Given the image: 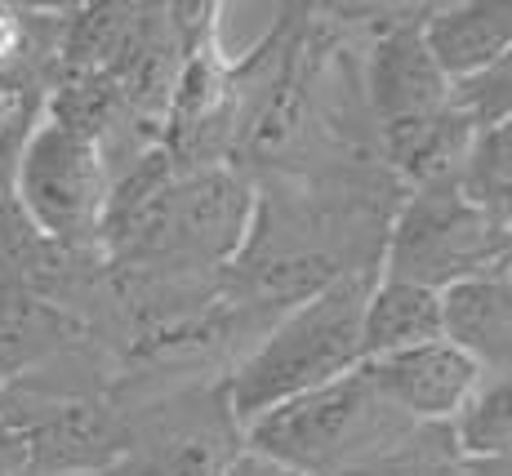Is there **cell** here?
Returning <instances> with one entry per match:
<instances>
[{
	"mask_svg": "<svg viewBox=\"0 0 512 476\" xmlns=\"http://www.w3.org/2000/svg\"><path fill=\"white\" fill-rule=\"evenodd\" d=\"M125 410V450L98 476H228L245 450L223 379H192Z\"/></svg>",
	"mask_w": 512,
	"mask_h": 476,
	"instance_id": "cell-5",
	"label": "cell"
},
{
	"mask_svg": "<svg viewBox=\"0 0 512 476\" xmlns=\"http://www.w3.org/2000/svg\"><path fill=\"white\" fill-rule=\"evenodd\" d=\"M464 476H512V459H486V463H464Z\"/></svg>",
	"mask_w": 512,
	"mask_h": 476,
	"instance_id": "cell-19",
	"label": "cell"
},
{
	"mask_svg": "<svg viewBox=\"0 0 512 476\" xmlns=\"http://www.w3.org/2000/svg\"><path fill=\"white\" fill-rule=\"evenodd\" d=\"M423 14L428 5H401V14L361 49V94L374 134L450 103V81L423 45Z\"/></svg>",
	"mask_w": 512,
	"mask_h": 476,
	"instance_id": "cell-7",
	"label": "cell"
},
{
	"mask_svg": "<svg viewBox=\"0 0 512 476\" xmlns=\"http://www.w3.org/2000/svg\"><path fill=\"white\" fill-rule=\"evenodd\" d=\"M455 450L464 463L512 459V370L508 374H481L472 401L450 423Z\"/></svg>",
	"mask_w": 512,
	"mask_h": 476,
	"instance_id": "cell-13",
	"label": "cell"
},
{
	"mask_svg": "<svg viewBox=\"0 0 512 476\" xmlns=\"http://www.w3.org/2000/svg\"><path fill=\"white\" fill-rule=\"evenodd\" d=\"M379 276H339L326 290L281 316L241 361L223 374L228 405L241 428H254L263 414L326 388L343 374L361 370V312Z\"/></svg>",
	"mask_w": 512,
	"mask_h": 476,
	"instance_id": "cell-2",
	"label": "cell"
},
{
	"mask_svg": "<svg viewBox=\"0 0 512 476\" xmlns=\"http://www.w3.org/2000/svg\"><path fill=\"white\" fill-rule=\"evenodd\" d=\"M228 476H294V472L281 468V463H272V459H263V454H254V450H241V459L232 463Z\"/></svg>",
	"mask_w": 512,
	"mask_h": 476,
	"instance_id": "cell-18",
	"label": "cell"
},
{
	"mask_svg": "<svg viewBox=\"0 0 512 476\" xmlns=\"http://www.w3.org/2000/svg\"><path fill=\"white\" fill-rule=\"evenodd\" d=\"M18 107H23V98L9 94V89H0V134H5V125H9V121H14Z\"/></svg>",
	"mask_w": 512,
	"mask_h": 476,
	"instance_id": "cell-20",
	"label": "cell"
},
{
	"mask_svg": "<svg viewBox=\"0 0 512 476\" xmlns=\"http://www.w3.org/2000/svg\"><path fill=\"white\" fill-rule=\"evenodd\" d=\"M250 214L254 187L241 170H174L161 147L116 178L103 227V263L116 281L134 285H214L241 254Z\"/></svg>",
	"mask_w": 512,
	"mask_h": 476,
	"instance_id": "cell-1",
	"label": "cell"
},
{
	"mask_svg": "<svg viewBox=\"0 0 512 476\" xmlns=\"http://www.w3.org/2000/svg\"><path fill=\"white\" fill-rule=\"evenodd\" d=\"M419 428L423 423L406 419L374 392L366 370H352L263 414L254 428H245V450L281 463L294 476H352L401 450Z\"/></svg>",
	"mask_w": 512,
	"mask_h": 476,
	"instance_id": "cell-3",
	"label": "cell"
},
{
	"mask_svg": "<svg viewBox=\"0 0 512 476\" xmlns=\"http://www.w3.org/2000/svg\"><path fill=\"white\" fill-rule=\"evenodd\" d=\"M441 339L481 374L512 370V272L441 290Z\"/></svg>",
	"mask_w": 512,
	"mask_h": 476,
	"instance_id": "cell-10",
	"label": "cell"
},
{
	"mask_svg": "<svg viewBox=\"0 0 512 476\" xmlns=\"http://www.w3.org/2000/svg\"><path fill=\"white\" fill-rule=\"evenodd\" d=\"M0 476H32L27 472V441L0 419Z\"/></svg>",
	"mask_w": 512,
	"mask_h": 476,
	"instance_id": "cell-17",
	"label": "cell"
},
{
	"mask_svg": "<svg viewBox=\"0 0 512 476\" xmlns=\"http://www.w3.org/2000/svg\"><path fill=\"white\" fill-rule=\"evenodd\" d=\"M352 476H464V459H459L450 428H419L401 450L383 454L379 463Z\"/></svg>",
	"mask_w": 512,
	"mask_h": 476,
	"instance_id": "cell-16",
	"label": "cell"
},
{
	"mask_svg": "<svg viewBox=\"0 0 512 476\" xmlns=\"http://www.w3.org/2000/svg\"><path fill=\"white\" fill-rule=\"evenodd\" d=\"M423 45L450 85L477 76L504 49H512V0H459V5H428L423 14Z\"/></svg>",
	"mask_w": 512,
	"mask_h": 476,
	"instance_id": "cell-11",
	"label": "cell"
},
{
	"mask_svg": "<svg viewBox=\"0 0 512 476\" xmlns=\"http://www.w3.org/2000/svg\"><path fill=\"white\" fill-rule=\"evenodd\" d=\"M472 143H477L472 121L455 103H446L428 116L379 130V161L401 183V192H415V187L450 183L464 174Z\"/></svg>",
	"mask_w": 512,
	"mask_h": 476,
	"instance_id": "cell-9",
	"label": "cell"
},
{
	"mask_svg": "<svg viewBox=\"0 0 512 476\" xmlns=\"http://www.w3.org/2000/svg\"><path fill=\"white\" fill-rule=\"evenodd\" d=\"M459 183H464V192L472 201L495 210L512 227V121L477 134Z\"/></svg>",
	"mask_w": 512,
	"mask_h": 476,
	"instance_id": "cell-14",
	"label": "cell"
},
{
	"mask_svg": "<svg viewBox=\"0 0 512 476\" xmlns=\"http://www.w3.org/2000/svg\"><path fill=\"white\" fill-rule=\"evenodd\" d=\"M512 272V227L495 210L472 201L459 178L428 183L401 196L383 241L379 276L423 290L481 281Z\"/></svg>",
	"mask_w": 512,
	"mask_h": 476,
	"instance_id": "cell-4",
	"label": "cell"
},
{
	"mask_svg": "<svg viewBox=\"0 0 512 476\" xmlns=\"http://www.w3.org/2000/svg\"><path fill=\"white\" fill-rule=\"evenodd\" d=\"M441 339V294L410 281L379 276L361 312V352L366 361L406 352V347Z\"/></svg>",
	"mask_w": 512,
	"mask_h": 476,
	"instance_id": "cell-12",
	"label": "cell"
},
{
	"mask_svg": "<svg viewBox=\"0 0 512 476\" xmlns=\"http://www.w3.org/2000/svg\"><path fill=\"white\" fill-rule=\"evenodd\" d=\"M450 103L468 116L477 134L512 121V49H504V54L490 67H481L477 76L450 85Z\"/></svg>",
	"mask_w": 512,
	"mask_h": 476,
	"instance_id": "cell-15",
	"label": "cell"
},
{
	"mask_svg": "<svg viewBox=\"0 0 512 476\" xmlns=\"http://www.w3.org/2000/svg\"><path fill=\"white\" fill-rule=\"evenodd\" d=\"M18 205L58 250L103 254L112 170L98 138L41 112L18 156Z\"/></svg>",
	"mask_w": 512,
	"mask_h": 476,
	"instance_id": "cell-6",
	"label": "cell"
},
{
	"mask_svg": "<svg viewBox=\"0 0 512 476\" xmlns=\"http://www.w3.org/2000/svg\"><path fill=\"white\" fill-rule=\"evenodd\" d=\"M361 370L392 410H401L423 428H450L481 383V370L446 339L379 356V361H366Z\"/></svg>",
	"mask_w": 512,
	"mask_h": 476,
	"instance_id": "cell-8",
	"label": "cell"
}]
</instances>
